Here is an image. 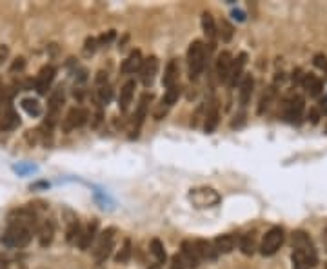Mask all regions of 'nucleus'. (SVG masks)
Returning a JSON list of instances; mask_svg holds the SVG:
<instances>
[{"mask_svg": "<svg viewBox=\"0 0 327 269\" xmlns=\"http://www.w3.org/2000/svg\"><path fill=\"white\" fill-rule=\"evenodd\" d=\"M187 67L191 78H198L205 67V47L200 40H193L187 49Z\"/></svg>", "mask_w": 327, "mask_h": 269, "instance_id": "nucleus-1", "label": "nucleus"}, {"mask_svg": "<svg viewBox=\"0 0 327 269\" xmlns=\"http://www.w3.org/2000/svg\"><path fill=\"white\" fill-rule=\"evenodd\" d=\"M31 242V229L22 226H10L2 236V244L6 247H26Z\"/></svg>", "mask_w": 327, "mask_h": 269, "instance_id": "nucleus-2", "label": "nucleus"}, {"mask_svg": "<svg viewBox=\"0 0 327 269\" xmlns=\"http://www.w3.org/2000/svg\"><path fill=\"white\" fill-rule=\"evenodd\" d=\"M115 235H117V229H115V227H107L105 231L100 233L98 244H96L95 253H93L98 264L105 262L107 256L111 255V251H113V247H115Z\"/></svg>", "mask_w": 327, "mask_h": 269, "instance_id": "nucleus-3", "label": "nucleus"}, {"mask_svg": "<svg viewBox=\"0 0 327 269\" xmlns=\"http://www.w3.org/2000/svg\"><path fill=\"white\" fill-rule=\"evenodd\" d=\"M284 229L282 227H271L269 231L266 233L264 236V240H262V246H260V253L264 256H273L276 251L282 247L284 244Z\"/></svg>", "mask_w": 327, "mask_h": 269, "instance_id": "nucleus-4", "label": "nucleus"}, {"mask_svg": "<svg viewBox=\"0 0 327 269\" xmlns=\"http://www.w3.org/2000/svg\"><path fill=\"white\" fill-rule=\"evenodd\" d=\"M87 118H89V113H87V109L84 108H73L67 111L66 118L62 120V129L66 133L73 131V129L80 128L87 122Z\"/></svg>", "mask_w": 327, "mask_h": 269, "instance_id": "nucleus-5", "label": "nucleus"}, {"mask_svg": "<svg viewBox=\"0 0 327 269\" xmlns=\"http://www.w3.org/2000/svg\"><path fill=\"white\" fill-rule=\"evenodd\" d=\"M293 267L294 269H311L316 265V251L314 247H309V249H294L293 255Z\"/></svg>", "mask_w": 327, "mask_h": 269, "instance_id": "nucleus-6", "label": "nucleus"}, {"mask_svg": "<svg viewBox=\"0 0 327 269\" xmlns=\"http://www.w3.org/2000/svg\"><path fill=\"white\" fill-rule=\"evenodd\" d=\"M10 226H22L31 229L33 226H37V215L31 208L15 209L10 215Z\"/></svg>", "mask_w": 327, "mask_h": 269, "instance_id": "nucleus-7", "label": "nucleus"}, {"mask_svg": "<svg viewBox=\"0 0 327 269\" xmlns=\"http://www.w3.org/2000/svg\"><path fill=\"white\" fill-rule=\"evenodd\" d=\"M191 200H193L198 208H213L214 204L220 202V197L214 189L211 188H202V189H194L191 193Z\"/></svg>", "mask_w": 327, "mask_h": 269, "instance_id": "nucleus-8", "label": "nucleus"}, {"mask_svg": "<svg viewBox=\"0 0 327 269\" xmlns=\"http://www.w3.org/2000/svg\"><path fill=\"white\" fill-rule=\"evenodd\" d=\"M55 75H57V69L48 64V66H44L42 69L38 71L37 78H35V89H37L38 95H46L48 89L51 87L53 80H55Z\"/></svg>", "mask_w": 327, "mask_h": 269, "instance_id": "nucleus-9", "label": "nucleus"}, {"mask_svg": "<svg viewBox=\"0 0 327 269\" xmlns=\"http://www.w3.org/2000/svg\"><path fill=\"white\" fill-rule=\"evenodd\" d=\"M157 71H158V58L155 55H151L149 58H146L140 67V78H142V84L146 87L155 82V76H157Z\"/></svg>", "mask_w": 327, "mask_h": 269, "instance_id": "nucleus-10", "label": "nucleus"}, {"mask_svg": "<svg viewBox=\"0 0 327 269\" xmlns=\"http://www.w3.org/2000/svg\"><path fill=\"white\" fill-rule=\"evenodd\" d=\"M66 102V95H64V89L62 87H57V89H53L51 95H49V100H48V109H49V126L55 124V117L58 115L60 108L64 106Z\"/></svg>", "mask_w": 327, "mask_h": 269, "instance_id": "nucleus-11", "label": "nucleus"}, {"mask_svg": "<svg viewBox=\"0 0 327 269\" xmlns=\"http://www.w3.org/2000/svg\"><path fill=\"white\" fill-rule=\"evenodd\" d=\"M233 66V57L229 51H222L216 58V76L220 82H228L229 71Z\"/></svg>", "mask_w": 327, "mask_h": 269, "instance_id": "nucleus-12", "label": "nucleus"}, {"mask_svg": "<svg viewBox=\"0 0 327 269\" xmlns=\"http://www.w3.org/2000/svg\"><path fill=\"white\" fill-rule=\"evenodd\" d=\"M202 29H204V35L205 38L209 40V47L213 49L214 47V40L218 37V29H216V24H214V19L211 13H202Z\"/></svg>", "mask_w": 327, "mask_h": 269, "instance_id": "nucleus-13", "label": "nucleus"}, {"mask_svg": "<svg viewBox=\"0 0 327 269\" xmlns=\"http://www.w3.org/2000/svg\"><path fill=\"white\" fill-rule=\"evenodd\" d=\"M253 89H255V78H253L251 75H246L242 84H240V91H238V102H240L242 108H246V106L251 102Z\"/></svg>", "mask_w": 327, "mask_h": 269, "instance_id": "nucleus-14", "label": "nucleus"}, {"mask_svg": "<svg viewBox=\"0 0 327 269\" xmlns=\"http://www.w3.org/2000/svg\"><path fill=\"white\" fill-rule=\"evenodd\" d=\"M96 231H98V220H91V222L87 224V227L82 231L80 240H78V244H76V246L80 247L82 251L89 249L91 244H93V240H95Z\"/></svg>", "mask_w": 327, "mask_h": 269, "instance_id": "nucleus-15", "label": "nucleus"}, {"mask_svg": "<svg viewBox=\"0 0 327 269\" xmlns=\"http://www.w3.org/2000/svg\"><path fill=\"white\" fill-rule=\"evenodd\" d=\"M142 64H144V60H142V53L138 51V49H135V51L129 53V57L122 62V73H126V75H131V73H137V71H140V67H142Z\"/></svg>", "mask_w": 327, "mask_h": 269, "instance_id": "nucleus-16", "label": "nucleus"}, {"mask_svg": "<svg viewBox=\"0 0 327 269\" xmlns=\"http://www.w3.org/2000/svg\"><path fill=\"white\" fill-rule=\"evenodd\" d=\"M182 260H184V264L187 267H198L200 264V258H198V253L194 249V244L189 240L182 242Z\"/></svg>", "mask_w": 327, "mask_h": 269, "instance_id": "nucleus-17", "label": "nucleus"}, {"mask_svg": "<svg viewBox=\"0 0 327 269\" xmlns=\"http://www.w3.org/2000/svg\"><path fill=\"white\" fill-rule=\"evenodd\" d=\"M246 62H247L246 53H240L237 60L233 62L231 71H229V78H228L229 87H235V85H237V82L240 80V76H242V69H244V66H246Z\"/></svg>", "mask_w": 327, "mask_h": 269, "instance_id": "nucleus-18", "label": "nucleus"}, {"mask_svg": "<svg viewBox=\"0 0 327 269\" xmlns=\"http://www.w3.org/2000/svg\"><path fill=\"white\" fill-rule=\"evenodd\" d=\"M20 124V117L19 113L15 111L13 108H8L0 118V131H13V129L19 128Z\"/></svg>", "mask_w": 327, "mask_h": 269, "instance_id": "nucleus-19", "label": "nucleus"}, {"mask_svg": "<svg viewBox=\"0 0 327 269\" xmlns=\"http://www.w3.org/2000/svg\"><path fill=\"white\" fill-rule=\"evenodd\" d=\"M194 249H196V253H198V258L200 260H209V262H213V260H216L218 253L216 249L213 247V244L207 240H194Z\"/></svg>", "mask_w": 327, "mask_h": 269, "instance_id": "nucleus-20", "label": "nucleus"}, {"mask_svg": "<svg viewBox=\"0 0 327 269\" xmlns=\"http://www.w3.org/2000/svg\"><path fill=\"white\" fill-rule=\"evenodd\" d=\"M135 80H128L126 84L122 85V89H120V97H119V108L120 111H126L131 104V100H133V95H135Z\"/></svg>", "mask_w": 327, "mask_h": 269, "instance_id": "nucleus-21", "label": "nucleus"}, {"mask_svg": "<svg viewBox=\"0 0 327 269\" xmlns=\"http://www.w3.org/2000/svg\"><path fill=\"white\" fill-rule=\"evenodd\" d=\"M55 238V226L51 220H46L38 226V242L42 247H48Z\"/></svg>", "mask_w": 327, "mask_h": 269, "instance_id": "nucleus-22", "label": "nucleus"}, {"mask_svg": "<svg viewBox=\"0 0 327 269\" xmlns=\"http://www.w3.org/2000/svg\"><path fill=\"white\" fill-rule=\"evenodd\" d=\"M302 111H303V99L302 97H294V99H291L287 108H285V118L289 122H294V120H298L302 117Z\"/></svg>", "mask_w": 327, "mask_h": 269, "instance_id": "nucleus-23", "label": "nucleus"}, {"mask_svg": "<svg viewBox=\"0 0 327 269\" xmlns=\"http://www.w3.org/2000/svg\"><path fill=\"white\" fill-rule=\"evenodd\" d=\"M303 89L307 91L311 97H318L323 89V82L320 80L316 75H311V73H309V75L303 76Z\"/></svg>", "mask_w": 327, "mask_h": 269, "instance_id": "nucleus-24", "label": "nucleus"}, {"mask_svg": "<svg viewBox=\"0 0 327 269\" xmlns=\"http://www.w3.org/2000/svg\"><path fill=\"white\" fill-rule=\"evenodd\" d=\"M178 62L176 60H169L166 66V71H164V76H162V84L166 85V87H171V85H175L176 78H178Z\"/></svg>", "mask_w": 327, "mask_h": 269, "instance_id": "nucleus-25", "label": "nucleus"}, {"mask_svg": "<svg viewBox=\"0 0 327 269\" xmlns=\"http://www.w3.org/2000/svg\"><path fill=\"white\" fill-rule=\"evenodd\" d=\"M214 249H216V253L228 255L235 249V238L231 235H218L214 238Z\"/></svg>", "mask_w": 327, "mask_h": 269, "instance_id": "nucleus-26", "label": "nucleus"}, {"mask_svg": "<svg viewBox=\"0 0 327 269\" xmlns=\"http://www.w3.org/2000/svg\"><path fill=\"white\" fill-rule=\"evenodd\" d=\"M218 122H220V113H218V104L213 102V106L207 109V115H205V124H204V129L205 133H213L216 129Z\"/></svg>", "mask_w": 327, "mask_h": 269, "instance_id": "nucleus-27", "label": "nucleus"}, {"mask_svg": "<svg viewBox=\"0 0 327 269\" xmlns=\"http://www.w3.org/2000/svg\"><path fill=\"white\" fill-rule=\"evenodd\" d=\"M149 100H151V97H149V95L146 93V95H142V99H140V102H138V109H137V126H142L144 120H146Z\"/></svg>", "mask_w": 327, "mask_h": 269, "instance_id": "nucleus-28", "label": "nucleus"}, {"mask_svg": "<svg viewBox=\"0 0 327 269\" xmlns=\"http://www.w3.org/2000/svg\"><path fill=\"white\" fill-rule=\"evenodd\" d=\"M151 253L155 255L158 264H164L167 260V253H166V249H164V244H162L158 238H153L151 240Z\"/></svg>", "mask_w": 327, "mask_h": 269, "instance_id": "nucleus-29", "label": "nucleus"}, {"mask_svg": "<svg viewBox=\"0 0 327 269\" xmlns=\"http://www.w3.org/2000/svg\"><path fill=\"white\" fill-rule=\"evenodd\" d=\"M20 106H22V109H24L28 115H31V117H38V115L42 113L40 102H38V100H35V99H24Z\"/></svg>", "mask_w": 327, "mask_h": 269, "instance_id": "nucleus-30", "label": "nucleus"}, {"mask_svg": "<svg viewBox=\"0 0 327 269\" xmlns=\"http://www.w3.org/2000/svg\"><path fill=\"white\" fill-rule=\"evenodd\" d=\"M82 226L78 222H73L71 226L67 227V235H66V240L69 242V244H78V240H80V236H82Z\"/></svg>", "mask_w": 327, "mask_h": 269, "instance_id": "nucleus-31", "label": "nucleus"}, {"mask_svg": "<svg viewBox=\"0 0 327 269\" xmlns=\"http://www.w3.org/2000/svg\"><path fill=\"white\" fill-rule=\"evenodd\" d=\"M240 249H242V253L247 256H251L253 253H255L256 246H255V238H253V235H244L242 238H240Z\"/></svg>", "mask_w": 327, "mask_h": 269, "instance_id": "nucleus-32", "label": "nucleus"}, {"mask_svg": "<svg viewBox=\"0 0 327 269\" xmlns=\"http://www.w3.org/2000/svg\"><path fill=\"white\" fill-rule=\"evenodd\" d=\"M178 97H180V87L178 85H171V87H167L166 95H164V104L166 106H173L178 102Z\"/></svg>", "mask_w": 327, "mask_h": 269, "instance_id": "nucleus-33", "label": "nucleus"}, {"mask_svg": "<svg viewBox=\"0 0 327 269\" xmlns=\"http://www.w3.org/2000/svg\"><path fill=\"white\" fill-rule=\"evenodd\" d=\"M129 258H131V242L126 240L124 242L122 249L119 251V255H117V258L115 260H117V264H128Z\"/></svg>", "mask_w": 327, "mask_h": 269, "instance_id": "nucleus-34", "label": "nucleus"}, {"mask_svg": "<svg viewBox=\"0 0 327 269\" xmlns=\"http://www.w3.org/2000/svg\"><path fill=\"white\" fill-rule=\"evenodd\" d=\"M233 33H235V29H233V26L228 22V20H222L220 22V31H218V37L222 38L224 42H229L233 38Z\"/></svg>", "mask_w": 327, "mask_h": 269, "instance_id": "nucleus-35", "label": "nucleus"}, {"mask_svg": "<svg viewBox=\"0 0 327 269\" xmlns=\"http://www.w3.org/2000/svg\"><path fill=\"white\" fill-rule=\"evenodd\" d=\"M111 95H113V91H111V87H107V85H102L98 89V97L104 104H107L109 100H111Z\"/></svg>", "mask_w": 327, "mask_h": 269, "instance_id": "nucleus-36", "label": "nucleus"}, {"mask_svg": "<svg viewBox=\"0 0 327 269\" xmlns=\"http://www.w3.org/2000/svg\"><path fill=\"white\" fill-rule=\"evenodd\" d=\"M95 49H96V38H93V37L85 38V44H84V53H85V55L95 53Z\"/></svg>", "mask_w": 327, "mask_h": 269, "instance_id": "nucleus-37", "label": "nucleus"}, {"mask_svg": "<svg viewBox=\"0 0 327 269\" xmlns=\"http://www.w3.org/2000/svg\"><path fill=\"white\" fill-rule=\"evenodd\" d=\"M24 66H26V60L22 57H19V58H15V62L11 64L10 71L11 73H15V71H22L24 69Z\"/></svg>", "mask_w": 327, "mask_h": 269, "instance_id": "nucleus-38", "label": "nucleus"}, {"mask_svg": "<svg viewBox=\"0 0 327 269\" xmlns=\"http://www.w3.org/2000/svg\"><path fill=\"white\" fill-rule=\"evenodd\" d=\"M171 269H187V265L184 264L182 256L175 255V256H173V260H171Z\"/></svg>", "mask_w": 327, "mask_h": 269, "instance_id": "nucleus-39", "label": "nucleus"}, {"mask_svg": "<svg viewBox=\"0 0 327 269\" xmlns=\"http://www.w3.org/2000/svg\"><path fill=\"white\" fill-rule=\"evenodd\" d=\"M314 66L320 69H327V57L325 55H314Z\"/></svg>", "mask_w": 327, "mask_h": 269, "instance_id": "nucleus-40", "label": "nucleus"}, {"mask_svg": "<svg viewBox=\"0 0 327 269\" xmlns=\"http://www.w3.org/2000/svg\"><path fill=\"white\" fill-rule=\"evenodd\" d=\"M113 38H115V31H109L107 35H102V37H100V46H107Z\"/></svg>", "mask_w": 327, "mask_h": 269, "instance_id": "nucleus-41", "label": "nucleus"}, {"mask_svg": "<svg viewBox=\"0 0 327 269\" xmlns=\"http://www.w3.org/2000/svg\"><path fill=\"white\" fill-rule=\"evenodd\" d=\"M105 82H107V73H105V71H98V75H96V84L102 87V85H105Z\"/></svg>", "mask_w": 327, "mask_h": 269, "instance_id": "nucleus-42", "label": "nucleus"}, {"mask_svg": "<svg viewBox=\"0 0 327 269\" xmlns=\"http://www.w3.org/2000/svg\"><path fill=\"white\" fill-rule=\"evenodd\" d=\"M8 55H10V47L6 46V44H2V46H0V64L8 58Z\"/></svg>", "mask_w": 327, "mask_h": 269, "instance_id": "nucleus-43", "label": "nucleus"}, {"mask_svg": "<svg viewBox=\"0 0 327 269\" xmlns=\"http://www.w3.org/2000/svg\"><path fill=\"white\" fill-rule=\"evenodd\" d=\"M318 118H320V115H318L316 109H311V122L316 124V122H318Z\"/></svg>", "mask_w": 327, "mask_h": 269, "instance_id": "nucleus-44", "label": "nucleus"}, {"mask_svg": "<svg viewBox=\"0 0 327 269\" xmlns=\"http://www.w3.org/2000/svg\"><path fill=\"white\" fill-rule=\"evenodd\" d=\"M4 95H6V91H4V87H2V84H0V104L4 102Z\"/></svg>", "mask_w": 327, "mask_h": 269, "instance_id": "nucleus-45", "label": "nucleus"}, {"mask_svg": "<svg viewBox=\"0 0 327 269\" xmlns=\"http://www.w3.org/2000/svg\"><path fill=\"white\" fill-rule=\"evenodd\" d=\"M0 269H8V260L0 258Z\"/></svg>", "mask_w": 327, "mask_h": 269, "instance_id": "nucleus-46", "label": "nucleus"}, {"mask_svg": "<svg viewBox=\"0 0 327 269\" xmlns=\"http://www.w3.org/2000/svg\"><path fill=\"white\" fill-rule=\"evenodd\" d=\"M149 269H162V265L157 262V264H151V265H149Z\"/></svg>", "mask_w": 327, "mask_h": 269, "instance_id": "nucleus-47", "label": "nucleus"}]
</instances>
